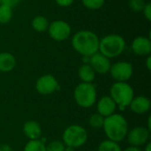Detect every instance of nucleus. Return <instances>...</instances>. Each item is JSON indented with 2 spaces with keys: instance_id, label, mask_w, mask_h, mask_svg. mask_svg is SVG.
<instances>
[{
  "instance_id": "nucleus-33",
  "label": "nucleus",
  "mask_w": 151,
  "mask_h": 151,
  "mask_svg": "<svg viewBox=\"0 0 151 151\" xmlns=\"http://www.w3.org/2000/svg\"><path fill=\"white\" fill-rule=\"evenodd\" d=\"M147 129L150 132L151 131V119L150 117H149L148 119V127H147Z\"/></svg>"
},
{
  "instance_id": "nucleus-10",
  "label": "nucleus",
  "mask_w": 151,
  "mask_h": 151,
  "mask_svg": "<svg viewBox=\"0 0 151 151\" xmlns=\"http://www.w3.org/2000/svg\"><path fill=\"white\" fill-rule=\"evenodd\" d=\"M150 132L145 127H135L128 130L127 139L130 146L141 147L149 142Z\"/></svg>"
},
{
  "instance_id": "nucleus-22",
  "label": "nucleus",
  "mask_w": 151,
  "mask_h": 151,
  "mask_svg": "<svg viewBox=\"0 0 151 151\" xmlns=\"http://www.w3.org/2000/svg\"><path fill=\"white\" fill-rule=\"evenodd\" d=\"M104 122V118L103 116H101L99 113H94V114L90 115V117L88 119L89 126L95 129L103 128Z\"/></svg>"
},
{
  "instance_id": "nucleus-9",
  "label": "nucleus",
  "mask_w": 151,
  "mask_h": 151,
  "mask_svg": "<svg viewBox=\"0 0 151 151\" xmlns=\"http://www.w3.org/2000/svg\"><path fill=\"white\" fill-rule=\"evenodd\" d=\"M35 89L39 94L48 96L58 91L59 89V84L53 75L44 74L37 79L35 82Z\"/></svg>"
},
{
  "instance_id": "nucleus-32",
  "label": "nucleus",
  "mask_w": 151,
  "mask_h": 151,
  "mask_svg": "<svg viewBox=\"0 0 151 151\" xmlns=\"http://www.w3.org/2000/svg\"><path fill=\"white\" fill-rule=\"evenodd\" d=\"M144 151H151V142H147L144 147Z\"/></svg>"
},
{
  "instance_id": "nucleus-31",
  "label": "nucleus",
  "mask_w": 151,
  "mask_h": 151,
  "mask_svg": "<svg viewBox=\"0 0 151 151\" xmlns=\"http://www.w3.org/2000/svg\"><path fill=\"white\" fill-rule=\"evenodd\" d=\"M122 151H142L141 149H140V147H134V146H129V147H127V148H126L124 150Z\"/></svg>"
},
{
  "instance_id": "nucleus-17",
  "label": "nucleus",
  "mask_w": 151,
  "mask_h": 151,
  "mask_svg": "<svg viewBox=\"0 0 151 151\" xmlns=\"http://www.w3.org/2000/svg\"><path fill=\"white\" fill-rule=\"evenodd\" d=\"M78 77L81 82L93 83L96 79V73L88 63L81 65L78 69Z\"/></svg>"
},
{
  "instance_id": "nucleus-11",
  "label": "nucleus",
  "mask_w": 151,
  "mask_h": 151,
  "mask_svg": "<svg viewBox=\"0 0 151 151\" xmlns=\"http://www.w3.org/2000/svg\"><path fill=\"white\" fill-rule=\"evenodd\" d=\"M88 64L93 68L96 73L106 74L109 73L111 63L110 58L100 52H96L88 58Z\"/></svg>"
},
{
  "instance_id": "nucleus-3",
  "label": "nucleus",
  "mask_w": 151,
  "mask_h": 151,
  "mask_svg": "<svg viewBox=\"0 0 151 151\" xmlns=\"http://www.w3.org/2000/svg\"><path fill=\"white\" fill-rule=\"evenodd\" d=\"M126 46V40L123 36L118 34H110L100 39L98 52L111 59L120 56L125 51Z\"/></svg>"
},
{
  "instance_id": "nucleus-6",
  "label": "nucleus",
  "mask_w": 151,
  "mask_h": 151,
  "mask_svg": "<svg viewBox=\"0 0 151 151\" xmlns=\"http://www.w3.org/2000/svg\"><path fill=\"white\" fill-rule=\"evenodd\" d=\"M88 132L81 125L73 124L66 127L62 134V142L66 147L78 149L88 141Z\"/></svg>"
},
{
  "instance_id": "nucleus-26",
  "label": "nucleus",
  "mask_w": 151,
  "mask_h": 151,
  "mask_svg": "<svg viewBox=\"0 0 151 151\" xmlns=\"http://www.w3.org/2000/svg\"><path fill=\"white\" fill-rule=\"evenodd\" d=\"M142 13H143V16L144 18L148 20V21H150L151 20V4L150 3H146L143 10L142 11Z\"/></svg>"
},
{
  "instance_id": "nucleus-7",
  "label": "nucleus",
  "mask_w": 151,
  "mask_h": 151,
  "mask_svg": "<svg viewBox=\"0 0 151 151\" xmlns=\"http://www.w3.org/2000/svg\"><path fill=\"white\" fill-rule=\"evenodd\" d=\"M47 31L50 37L56 42L65 41L72 35L71 26L63 19H56L50 22Z\"/></svg>"
},
{
  "instance_id": "nucleus-28",
  "label": "nucleus",
  "mask_w": 151,
  "mask_h": 151,
  "mask_svg": "<svg viewBox=\"0 0 151 151\" xmlns=\"http://www.w3.org/2000/svg\"><path fill=\"white\" fill-rule=\"evenodd\" d=\"M21 0H1V4L7 5L11 8H14L15 6H17Z\"/></svg>"
},
{
  "instance_id": "nucleus-23",
  "label": "nucleus",
  "mask_w": 151,
  "mask_h": 151,
  "mask_svg": "<svg viewBox=\"0 0 151 151\" xmlns=\"http://www.w3.org/2000/svg\"><path fill=\"white\" fill-rule=\"evenodd\" d=\"M81 3L88 10H99L104 6L105 0H81Z\"/></svg>"
},
{
  "instance_id": "nucleus-19",
  "label": "nucleus",
  "mask_w": 151,
  "mask_h": 151,
  "mask_svg": "<svg viewBox=\"0 0 151 151\" xmlns=\"http://www.w3.org/2000/svg\"><path fill=\"white\" fill-rule=\"evenodd\" d=\"M23 151H46L44 140H30L25 145Z\"/></svg>"
},
{
  "instance_id": "nucleus-16",
  "label": "nucleus",
  "mask_w": 151,
  "mask_h": 151,
  "mask_svg": "<svg viewBox=\"0 0 151 151\" xmlns=\"http://www.w3.org/2000/svg\"><path fill=\"white\" fill-rule=\"evenodd\" d=\"M17 61L13 54L4 51L0 52V72L9 73L12 71L16 66Z\"/></svg>"
},
{
  "instance_id": "nucleus-24",
  "label": "nucleus",
  "mask_w": 151,
  "mask_h": 151,
  "mask_svg": "<svg viewBox=\"0 0 151 151\" xmlns=\"http://www.w3.org/2000/svg\"><path fill=\"white\" fill-rule=\"evenodd\" d=\"M46 151H65V145L62 141H52L45 145Z\"/></svg>"
},
{
  "instance_id": "nucleus-30",
  "label": "nucleus",
  "mask_w": 151,
  "mask_h": 151,
  "mask_svg": "<svg viewBox=\"0 0 151 151\" xmlns=\"http://www.w3.org/2000/svg\"><path fill=\"white\" fill-rule=\"evenodd\" d=\"M145 65H146V67H147L148 71H150L151 70V56L150 55L147 56V58H146Z\"/></svg>"
},
{
  "instance_id": "nucleus-35",
  "label": "nucleus",
  "mask_w": 151,
  "mask_h": 151,
  "mask_svg": "<svg viewBox=\"0 0 151 151\" xmlns=\"http://www.w3.org/2000/svg\"><path fill=\"white\" fill-rule=\"evenodd\" d=\"M0 4H1V0H0Z\"/></svg>"
},
{
  "instance_id": "nucleus-34",
  "label": "nucleus",
  "mask_w": 151,
  "mask_h": 151,
  "mask_svg": "<svg viewBox=\"0 0 151 151\" xmlns=\"http://www.w3.org/2000/svg\"><path fill=\"white\" fill-rule=\"evenodd\" d=\"M65 151H74V149H73V148H71V147H66V146H65Z\"/></svg>"
},
{
  "instance_id": "nucleus-29",
  "label": "nucleus",
  "mask_w": 151,
  "mask_h": 151,
  "mask_svg": "<svg viewBox=\"0 0 151 151\" xmlns=\"http://www.w3.org/2000/svg\"><path fill=\"white\" fill-rule=\"evenodd\" d=\"M0 151H13V150L10 145L4 143V144L0 145Z\"/></svg>"
},
{
  "instance_id": "nucleus-27",
  "label": "nucleus",
  "mask_w": 151,
  "mask_h": 151,
  "mask_svg": "<svg viewBox=\"0 0 151 151\" xmlns=\"http://www.w3.org/2000/svg\"><path fill=\"white\" fill-rule=\"evenodd\" d=\"M55 2H56V4H57L58 6L65 8V7H69V6H71V5L73 4L74 0H55Z\"/></svg>"
},
{
  "instance_id": "nucleus-21",
  "label": "nucleus",
  "mask_w": 151,
  "mask_h": 151,
  "mask_svg": "<svg viewBox=\"0 0 151 151\" xmlns=\"http://www.w3.org/2000/svg\"><path fill=\"white\" fill-rule=\"evenodd\" d=\"M97 151H122V149L118 142L107 139L99 144Z\"/></svg>"
},
{
  "instance_id": "nucleus-12",
  "label": "nucleus",
  "mask_w": 151,
  "mask_h": 151,
  "mask_svg": "<svg viewBox=\"0 0 151 151\" xmlns=\"http://www.w3.org/2000/svg\"><path fill=\"white\" fill-rule=\"evenodd\" d=\"M131 50L134 52V54L139 57H147L150 55V38L143 35L136 36L131 43Z\"/></svg>"
},
{
  "instance_id": "nucleus-8",
  "label": "nucleus",
  "mask_w": 151,
  "mask_h": 151,
  "mask_svg": "<svg viewBox=\"0 0 151 151\" xmlns=\"http://www.w3.org/2000/svg\"><path fill=\"white\" fill-rule=\"evenodd\" d=\"M109 73L115 81L127 82L134 74V66L130 62L119 61L111 65Z\"/></svg>"
},
{
  "instance_id": "nucleus-15",
  "label": "nucleus",
  "mask_w": 151,
  "mask_h": 151,
  "mask_svg": "<svg viewBox=\"0 0 151 151\" xmlns=\"http://www.w3.org/2000/svg\"><path fill=\"white\" fill-rule=\"evenodd\" d=\"M23 134L30 140H38L42 136V127L40 124L35 120H28L24 123L22 127Z\"/></svg>"
},
{
  "instance_id": "nucleus-2",
  "label": "nucleus",
  "mask_w": 151,
  "mask_h": 151,
  "mask_svg": "<svg viewBox=\"0 0 151 151\" xmlns=\"http://www.w3.org/2000/svg\"><path fill=\"white\" fill-rule=\"evenodd\" d=\"M103 128L108 140L118 143L126 139L129 130L127 119L119 113L104 118Z\"/></svg>"
},
{
  "instance_id": "nucleus-18",
  "label": "nucleus",
  "mask_w": 151,
  "mask_h": 151,
  "mask_svg": "<svg viewBox=\"0 0 151 151\" xmlns=\"http://www.w3.org/2000/svg\"><path fill=\"white\" fill-rule=\"evenodd\" d=\"M50 22L48 19L42 15H37L34 17L31 20L32 28L37 33H43L48 30Z\"/></svg>"
},
{
  "instance_id": "nucleus-25",
  "label": "nucleus",
  "mask_w": 151,
  "mask_h": 151,
  "mask_svg": "<svg viewBox=\"0 0 151 151\" xmlns=\"http://www.w3.org/2000/svg\"><path fill=\"white\" fill-rule=\"evenodd\" d=\"M146 4L144 0H129V7L134 12H142Z\"/></svg>"
},
{
  "instance_id": "nucleus-20",
  "label": "nucleus",
  "mask_w": 151,
  "mask_h": 151,
  "mask_svg": "<svg viewBox=\"0 0 151 151\" xmlns=\"http://www.w3.org/2000/svg\"><path fill=\"white\" fill-rule=\"evenodd\" d=\"M12 19V8L4 5L3 4H0V24H7Z\"/></svg>"
},
{
  "instance_id": "nucleus-4",
  "label": "nucleus",
  "mask_w": 151,
  "mask_h": 151,
  "mask_svg": "<svg viewBox=\"0 0 151 151\" xmlns=\"http://www.w3.org/2000/svg\"><path fill=\"white\" fill-rule=\"evenodd\" d=\"M110 96L116 104L117 108L124 111L129 107L130 103L134 97V91L129 83L115 81L110 88Z\"/></svg>"
},
{
  "instance_id": "nucleus-1",
  "label": "nucleus",
  "mask_w": 151,
  "mask_h": 151,
  "mask_svg": "<svg viewBox=\"0 0 151 151\" xmlns=\"http://www.w3.org/2000/svg\"><path fill=\"white\" fill-rule=\"evenodd\" d=\"M100 38L90 30H81L76 32L71 40L73 49L83 58H89L98 52Z\"/></svg>"
},
{
  "instance_id": "nucleus-14",
  "label": "nucleus",
  "mask_w": 151,
  "mask_h": 151,
  "mask_svg": "<svg viewBox=\"0 0 151 151\" xmlns=\"http://www.w3.org/2000/svg\"><path fill=\"white\" fill-rule=\"evenodd\" d=\"M130 110L135 114H145L151 108V102L149 97L145 96H134L129 104Z\"/></svg>"
},
{
  "instance_id": "nucleus-5",
  "label": "nucleus",
  "mask_w": 151,
  "mask_h": 151,
  "mask_svg": "<svg viewBox=\"0 0 151 151\" xmlns=\"http://www.w3.org/2000/svg\"><path fill=\"white\" fill-rule=\"evenodd\" d=\"M97 92L93 83L81 82L73 90L75 103L81 108H90L96 103Z\"/></svg>"
},
{
  "instance_id": "nucleus-13",
  "label": "nucleus",
  "mask_w": 151,
  "mask_h": 151,
  "mask_svg": "<svg viewBox=\"0 0 151 151\" xmlns=\"http://www.w3.org/2000/svg\"><path fill=\"white\" fill-rule=\"evenodd\" d=\"M96 110L97 113L106 118L116 113L117 105L110 96H104L96 103Z\"/></svg>"
}]
</instances>
